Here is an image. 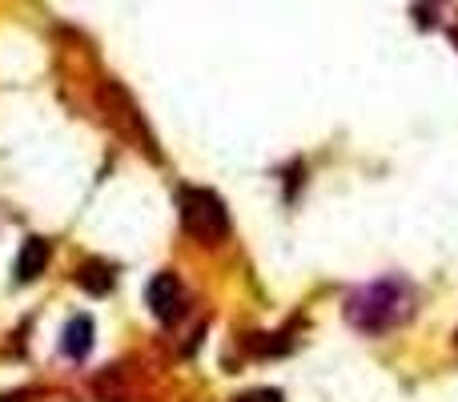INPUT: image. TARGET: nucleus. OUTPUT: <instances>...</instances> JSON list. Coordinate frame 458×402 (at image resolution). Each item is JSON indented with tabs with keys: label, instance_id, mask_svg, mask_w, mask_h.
<instances>
[{
	"label": "nucleus",
	"instance_id": "f257e3e1",
	"mask_svg": "<svg viewBox=\"0 0 458 402\" xmlns=\"http://www.w3.org/2000/svg\"><path fill=\"white\" fill-rule=\"evenodd\" d=\"M414 318V286L406 278H378L346 298V322L358 334H390Z\"/></svg>",
	"mask_w": 458,
	"mask_h": 402
},
{
	"label": "nucleus",
	"instance_id": "f03ea898",
	"mask_svg": "<svg viewBox=\"0 0 458 402\" xmlns=\"http://www.w3.org/2000/svg\"><path fill=\"white\" fill-rule=\"evenodd\" d=\"M177 221L201 245H217L229 237V210L222 193L206 190V185H182L177 190Z\"/></svg>",
	"mask_w": 458,
	"mask_h": 402
},
{
	"label": "nucleus",
	"instance_id": "7ed1b4c3",
	"mask_svg": "<svg viewBox=\"0 0 458 402\" xmlns=\"http://www.w3.org/2000/svg\"><path fill=\"white\" fill-rule=\"evenodd\" d=\"M101 101H105V109H109V121L117 125V133L121 137H129V141L137 145V150L145 153V158H153V161H161V150H157V137L149 133V125H145V117H141V109L133 105V97L125 93L121 85H105L101 89Z\"/></svg>",
	"mask_w": 458,
	"mask_h": 402
},
{
	"label": "nucleus",
	"instance_id": "20e7f679",
	"mask_svg": "<svg viewBox=\"0 0 458 402\" xmlns=\"http://www.w3.org/2000/svg\"><path fill=\"white\" fill-rule=\"evenodd\" d=\"M145 302H149V310H153L157 322L174 326L177 318L185 314V286L177 282V274L161 269V274H153L149 286H145Z\"/></svg>",
	"mask_w": 458,
	"mask_h": 402
},
{
	"label": "nucleus",
	"instance_id": "39448f33",
	"mask_svg": "<svg viewBox=\"0 0 458 402\" xmlns=\"http://www.w3.org/2000/svg\"><path fill=\"white\" fill-rule=\"evenodd\" d=\"M48 258H53V250H48L45 237H29V242L21 245V253H16V266H13V278L16 282H37L40 274H45Z\"/></svg>",
	"mask_w": 458,
	"mask_h": 402
},
{
	"label": "nucleus",
	"instance_id": "423d86ee",
	"mask_svg": "<svg viewBox=\"0 0 458 402\" xmlns=\"http://www.w3.org/2000/svg\"><path fill=\"white\" fill-rule=\"evenodd\" d=\"M93 334H97V326H93V318H89V314L69 318V326H64V334H61V350L81 363V358L93 350Z\"/></svg>",
	"mask_w": 458,
	"mask_h": 402
},
{
	"label": "nucleus",
	"instance_id": "0eeeda50",
	"mask_svg": "<svg viewBox=\"0 0 458 402\" xmlns=\"http://www.w3.org/2000/svg\"><path fill=\"white\" fill-rule=\"evenodd\" d=\"M77 286L85 294H93V298H105V294L117 286V274H113V266H105V261H85V266H77Z\"/></svg>",
	"mask_w": 458,
	"mask_h": 402
},
{
	"label": "nucleus",
	"instance_id": "6e6552de",
	"mask_svg": "<svg viewBox=\"0 0 458 402\" xmlns=\"http://www.w3.org/2000/svg\"><path fill=\"white\" fill-rule=\"evenodd\" d=\"M233 402H285L277 390H250V395H237Z\"/></svg>",
	"mask_w": 458,
	"mask_h": 402
},
{
	"label": "nucleus",
	"instance_id": "1a4fd4ad",
	"mask_svg": "<svg viewBox=\"0 0 458 402\" xmlns=\"http://www.w3.org/2000/svg\"><path fill=\"white\" fill-rule=\"evenodd\" d=\"M451 37H454V45H458V29H454V32H451Z\"/></svg>",
	"mask_w": 458,
	"mask_h": 402
}]
</instances>
